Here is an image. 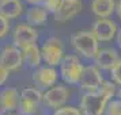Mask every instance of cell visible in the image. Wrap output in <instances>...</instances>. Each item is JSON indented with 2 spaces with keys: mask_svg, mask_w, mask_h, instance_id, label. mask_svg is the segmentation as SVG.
<instances>
[{
  "mask_svg": "<svg viewBox=\"0 0 121 115\" xmlns=\"http://www.w3.org/2000/svg\"><path fill=\"white\" fill-rule=\"evenodd\" d=\"M110 96L99 88L98 91H87L80 102V110L83 115H102L106 111Z\"/></svg>",
  "mask_w": 121,
  "mask_h": 115,
  "instance_id": "obj_1",
  "label": "cell"
},
{
  "mask_svg": "<svg viewBox=\"0 0 121 115\" xmlns=\"http://www.w3.org/2000/svg\"><path fill=\"white\" fill-rule=\"evenodd\" d=\"M98 39L91 31H82L73 34L71 38V44L76 52L87 58H94L98 54Z\"/></svg>",
  "mask_w": 121,
  "mask_h": 115,
  "instance_id": "obj_2",
  "label": "cell"
},
{
  "mask_svg": "<svg viewBox=\"0 0 121 115\" xmlns=\"http://www.w3.org/2000/svg\"><path fill=\"white\" fill-rule=\"evenodd\" d=\"M84 66L75 56H64L63 61L60 62V75L63 80L68 84H79L82 77Z\"/></svg>",
  "mask_w": 121,
  "mask_h": 115,
  "instance_id": "obj_3",
  "label": "cell"
},
{
  "mask_svg": "<svg viewBox=\"0 0 121 115\" xmlns=\"http://www.w3.org/2000/svg\"><path fill=\"white\" fill-rule=\"evenodd\" d=\"M42 60L50 66L60 65V62L64 58V49L61 45L60 39L57 38H49L42 45Z\"/></svg>",
  "mask_w": 121,
  "mask_h": 115,
  "instance_id": "obj_4",
  "label": "cell"
},
{
  "mask_svg": "<svg viewBox=\"0 0 121 115\" xmlns=\"http://www.w3.org/2000/svg\"><path fill=\"white\" fill-rule=\"evenodd\" d=\"M117 26L114 22H112L108 18H99L98 20H95L91 27V33L97 37L98 41L101 42H108L112 41L117 35Z\"/></svg>",
  "mask_w": 121,
  "mask_h": 115,
  "instance_id": "obj_5",
  "label": "cell"
},
{
  "mask_svg": "<svg viewBox=\"0 0 121 115\" xmlns=\"http://www.w3.org/2000/svg\"><path fill=\"white\" fill-rule=\"evenodd\" d=\"M23 53L22 49L18 46H8L1 52L0 57V66L6 68L7 71H17L23 64Z\"/></svg>",
  "mask_w": 121,
  "mask_h": 115,
  "instance_id": "obj_6",
  "label": "cell"
},
{
  "mask_svg": "<svg viewBox=\"0 0 121 115\" xmlns=\"http://www.w3.org/2000/svg\"><path fill=\"white\" fill-rule=\"evenodd\" d=\"M68 89L63 85H56L49 88L44 93V104L49 108L57 110L63 107L68 100Z\"/></svg>",
  "mask_w": 121,
  "mask_h": 115,
  "instance_id": "obj_7",
  "label": "cell"
},
{
  "mask_svg": "<svg viewBox=\"0 0 121 115\" xmlns=\"http://www.w3.org/2000/svg\"><path fill=\"white\" fill-rule=\"evenodd\" d=\"M80 11H82L80 0H61V4L53 14H55V19L57 22L64 23L75 18Z\"/></svg>",
  "mask_w": 121,
  "mask_h": 115,
  "instance_id": "obj_8",
  "label": "cell"
},
{
  "mask_svg": "<svg viewBox=\"0 0 121 115\" xmlns=\"http://www.w3.org/2000/svg\"><path fill=\"white\" fill-rule=\"evenodd\" d=\"M104 84V79L97 66H86L83 69L79 85L86 91H98Z\"/></svg>",
  "mask_w": 121,
  "mask_h": 115,
  "instance_id": "obj_9",
  "label": "cell"
},
{
  "mask_svg": "<svg viewBox=\"0 0 121 115\" xmlns=\"http://www.w3.org/2000/svg\"><path fill=\"white\" fill-rule=\"evenodd\" d=\"M38 38V34L31 24H19L14 30V44L19 49H23L29 45L35 44Z\"/></svg>",
  "mask_w": 121,
  "mask_h": 115,
  "instance_id": "obj_10",
  "label": "cell"
},
{
  "mask_svg": "<svg viewBox=\"0 0 121 115\" xmlns=\"http://www.w3.org/2000/svg\"><path fill=\"white\" fill-rule=\"evenodd\" d=\"M33 81L39 88H52L57 81V72L52 66H42L34 72Z\"/></svg>",
  "mask_w": 121,
  "mask_h": 115,
  "instance_id": "obj_11",
  "label": "cell"
},
{
  "mask_svg": "<svg viewBox=\"0 0 121 115\" xmlns=\"http://www.w3.org/2000/svg\"><path fill=\"white\" fill-rule=\"evenodd\" d=\"M21 102V95L18 93L15 88H6L1 91L0 95V106L1 112H11L15 108H18Z\"/></svg>",
  "mask_w": 121,
  "mask_h": 115,
  "instance_id": "obj_12",
  "label": "cell"
},
{
  "mask_svg": "<svg viewBox=\"0 0 121 115\" xmlns=\"http://www.w3.org/2000/svg\"><path fill=\"white\" fill-rule=\"evenodd\" d=\"M95 60V64L98 68L101 69H106V71H112V68L118 62V56L114 50L112 49H104V50H99L98 54L94 57Z\"/></svg>",
  "mask_w": 121,
  "mask_h": 115,
  "instance_id": "obj_13",
  "label": "cell"
},
{
  "mask_svg": "<svg viewBox=\"0 0 121 115\" xmlns=\"http://www.w3.org/2000/svg\"><path fill=\"white\" fill-rule=\"evenodd\" d=\"M114 0H93L91 1V10L99 18H109L116 11Z\"/></svg>",
  "mask_w": 121,
  "mask_h": 115,
  "instance_id": "obj_14",
  "label": "cell"
},
{
  "mask_svg": "<svg viewBox=\"0 0 121 115\" xmlns=\"http://www.w3.org/2000/svg\"><path fill=\"white\" fill-rule=\"evenodd\" d=\"M21 14H22V4L19 0H1L0 15L8 19H15Z\"/></svg>",
  "mask_w": 121,
  "mask_h": 115,
  "instance_id": "obj_15",
  "label": "cell"
},
{
  "mask_svg": "<svg viewBox=\"0 0 121 115\" xmlns=\"http://www.w3.org/2000/svg\"><path fill=\"white\" fill-rule=\"evenodd\" d=\"M22 53H23V60H25V62L29 66H31V68L38 66L41 60H42V53L37 48L35 44H31V45H29V46H26V48H23Z\"/></svg>",
  "mask_w": 121,
  "mask_h": 115,
  "instance_id": "obj_16",
  "label": "cell"
},
{
  "mask_svg": "<svg viewBox=\"0 0 121 115\" xmlns=\"http://www.w3.org/2000/svg\"><path fill=\"white\" fill-rule=\"evenodd\" d=\"M46 8L45 7H39V6H34L31 8H29L27 14H26V20L29 24L31 26H41L46 22Z\"/></svg>",
  "mask_w": 121,
  "mask_h": 115,
  "instance_id": "obj_17",
  "label": "cell"
},
{
  "mask_svg": "<svg viewBox=\"0 0 121 115\" xmlns=\"http://www.w3.org/2000/svg\"><path fill=\"white\" fill-rule=\"evenodd\" d=\"M21 98L27 99V100H31V102H35V103L39 104L41 102H44V93L37 88H25L21 92Z\"/></svg>",
  "mask_w": 121,
  "mask_h": 115,
  "instance_id": "obj_18",
  "label": "cell"
},
{
  "mask_svg": "<svg viewBox=\"0 0 121 115\" xmlns=\"http://www.w3.org/2000/svg\"><path fill=\"white\" fill-rule=\"evenodd\" d=\"M37 106H38V103H35V102L21 98L18 110H19V114L21 115H34L35 111H37Z\"/></svg>",
  "mask_w": 121,
  "mask_h": 115,
  "instance_id": "obj_19",
  "label": "cell"
},
{
  "mask_svg": "<svg viewBox=\"0 0 121 115\" xmlns=\"http://www.w3.org/2000/svg\"><path fill=\"white\" fill-rule=\"evenodd\" d=\"M106 115H121V99L110 100L106 107Z\"/></svg>",
  "mask_w": 121,
  "mask_h": 115,
  "instance_id": "obj_20",
  "label": "cell"
},
{
  "mask_svg": "<svg viewBox=\"0 0 121 115\" xmlns=\"http://www.w3.org/2000/svg\"><path fill=\"white\" fill-rule=\"evenodd\" d=\"M53 115H83V112L75 107H60L56 110Z\"/></svg>",
  "mask_w": 121,
  "mask_h": 115,
  "instance_id": "obj_21",
  "label": "cell"
},
{
  "mask_svg": "<svg viewBox=\"0 0 121 115\" xmlns=\"http://www.w3.org/2000/svg\"><path fill=\"white\" fill-rule=\"evenodd\" d=\"M112 79L116 84L121 85V60H118V62L112 68Z\"/></svg>",
  "mask_w": 121,
  "mask_h": 115,
  "instance_id": "obj_22",
  "label": "cell"
},
{
  "mask_svg": "<svg viewBox=\"0 0 121 115\" xmlns=\"http://www.w3.org/2000/svg\"><path fill=\"white\" fill-rule=\"evenodd\" d=\"M101 89H102V91H104L106 95H109L110 99L113 98V96L116 95V92H117V89H116V85L113 84V83H110V81H104V84H102Z\"/></svg>",
  "mask_w": 121,
  "mask_h": 115,
  "instance_id": "obj_23",
  "label": "cell"
},
{
  "mask_svg": "<svg viewBox=\"0 0 121 115\" xmlns=\"http://www.w3.org/2000/svg\"><path fill=\"white\" fill-rule=\"evenodd\" d=\"M8 28H10V23H8V18L0 15V37L4 38L8 33Z\"/></svg>",
  "mask_w": 121,
  "mask_h": 115,
  "instance_id": "obj_24",
  "label": "cell"
},
{
  "mask_svg": "<svg viewBox=\"0 0 121 115\" xmlns=\"http://www.w3.org/2000/svg\"><path fill=\"white\" fill-rule=\"evenodd\" d=\"M44 7L46 8V11H50V12H55L59 6L61 4V0H44Z\"/></svg>",
  "mask_w": 121,
  "mask_h": 115,
  "instance_id": "obj_25",
  "label": "cell"
},
{
  "mask_svg": "<svg viewBox=\"0 0 121 115\" xmlns=\"http://www.w3.org/2000/svg\"><path fill=\"white\" fill-rule=\"evenodd\" d=\"M8 72L10 71H7L6 68H1V66H0V84H1V85H3V83H6L7 76H8Z\"/></svg>",
  "mask_w": 121,
  "mask_h": 115,
  "instance_id": "obj_26",
  "label": "cell"
},
{
  "mask_svg": "<svg viewBox=\"0 0 121 115\" xmlns=\"http://www.w3.org/2000/svg\"><path fill=\"white\" fill-rule=\"evenodd\" d=\"M116 12H117L118 18L121 19V0H118V3H117V6H116Z\"/></svg>",
  "mask_w": 121,
  "mask_h": 115,
  "instance_id": "obj_27",
  "label": "cell"
},
{
  "mask_svg": "<svg viewBox=\"0 0 121 115\" xmlns=\"http://www.w3.org/2000/svg\"><path fill=\"white\" fill-rule=\"evenodd\" d=\"M117 45L120 46V49H121V27L117 31Z\"/></svg>",
  "mask_w": 121,
  "mask_h": 115,
  "instance_id": "obj_28",
  "label": "cell"
},
{
  "mask_svg": "<svg viewBox=\"0 0 121 115\" xmlns=\"http://www.w3.org/2000/svg\"><path fill=\"white\" fill-rule=\"evenodd\" d=\"M27 3H30V4H34V6H37V4H42L44 3V0H26Z\"/></svg>",
  "mask_w": 121,
  "mask_h": 115,
  "instance_id": "obj_29",
  "label": "cell"
},
{
  "mask_svg": "<svg viewBox=\"0 0 121 115\" xmlns=\"http://www.w3.org/2000/svg\"><path fill=\"white\" fill-rule=\"evenodd\" d=\"M8 115H15V114H8Z\"/></svg>",
  "mask_w": 121,
  "mask_h": 115,
  "instance_id": "obj_30",
  "label": "cell"
}]
</instances>
